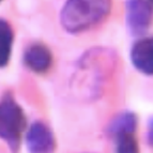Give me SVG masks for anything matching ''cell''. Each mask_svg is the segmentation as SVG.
<instances>
[{"label": "cell", "mask_w": 153, "mask_h": 153, "mask_svg": "<svg viewBox=\"0 0 153 153\" xmlns=\"http://www.w3.org/2000/svg\"><path fill=\"white\" fill-rule=\"evenodd\" d=\"M110 9L111 0H66L60 21L68 32L79 33L101 23Z\"/></svg>", "instance_id": "obj_1"}, {"label": "cell", "mask_w": 153, "mask_h": 153, "mask_svg": "<svg viewBox=\"0 0 153 153\" xmlns=\"http://www.w3.org/2000/svg\"><path fill=\"white\" fill-rule=\"evenodd\" d=\"M25 128L26 117L21 106L12 97H4L0 102V138L15 150Z\"/></svg>", "instance_id": "obj_2"}, {"label": "cell", "mask_w": 153, "mask_h": 153, "mask_svg": "<svg viewBox=\"0 0 153 153\" xmlns=\"http://www.w3.org/2000/svg\"><path fill=\"white\" fill-rule=\"evenodd\" d=\"M125 19L132 36L145 34L152 25L153 9L148 0H126Z\"/></svg>", "instance_id": "obj_3"}, {"label": "cell", "mask_w": 153, "mask_h": 153, "mask_svg": "<svg viewBox=\"0 0 153 153\" xmlns=\"http://www.w3.org/2000/svg\"><path fill=\"white\" fill-rule=\"evenodd\" d=\"M26 143L30 153H54L56 149V139L51 130L40 121L28 128Z\"/></svg>", "instance_id": "obj_4"}, {"label": "cell", "mask_w": 153, "mask_h": 153, "mask_svg": "<svg viewBox=\"0 0 153 153\" xmlns=\"http://www.w3.org/2000/svg\"><path fill=\"white\" fill-rule=\"evenodd\" d=\"M131 60L139 72L153 75V36L143 38L133 45Z\"/></svg>", "instance_id": "obj_5"}, {"label": "cell", "mask_w": 153, "mask_h": 153, "mask_svg": "<svg viewBox=\"0 0 153 153\" xmlns=\"http://www.w3.org/2000/svg\"><path fill=\"white\" fill-rule=\"evenodd\" d=\"M26 65L36 73H44L48 71L53 63L51 53L45 45L40 43L29 46L24 57Z\"/></svg>", "instance_id": "obj_6"}, {"label": "cell", "mask_w": 153, "mask_h": 153, "mask_svg": "<svg viewBox=\"0 0 153 153\" xmlns=\"http://www.w3.org/2000/svg\"><path fill=\"white\" fill-rule=\"evenodd\" d=\"M138 125V119L132 111H124L112 119L108 126L109 135L115 136L120 133H136Z\"/></svg>", "instance_id": "obj_7"}, {"label": "cell", "mask_w": 153, "mask_h": 153, "mask_svg": "<svg viewBox=\"0 0 153 153\" xmlns=\"http://www.w3.org/2000/svg\"><path fill=\"white\" fill-rule=\"evenodd\" d=\"M13 44V30L9 23L0 19V68L8 64Z\"/></svg>", "instance_id": "obj_8"}, {"label": "cell", "mask_w": 153, "mask_h": 153, "mask_svg": "<svg viewBox=\"0 0 153 153\" xmlns=\"http://www.w3.org/2000/svg\"><path fill=\"white\" fill-rule=\"evenodd\" d=\"M136 133H120L112 136L115 140L116 153H140Z\"/></svg>", "instance_id": "obj_9"}, {"label": "cell", "mask_w": 153, "mask_h": 153, "mask_svg": "<svg viewBox=\"0 0 153 153\" xmlns=\"http://www.w3.org/2000/svg\"><path fill=\"white\" fill-rule=\"evenodd\" d=\"M147 138H148L149 145L153 147V118L150 120V122H149L148 133H147Z\"/></svg>", "instance_id": "obj_10"}, {"label": "cell", "mask_w": 153, "mask_h": 153, "mask_svg": "<svg viewBox=\"0 0 153 153\" xmlns=\"http://www.w3.org/2000/svg\"><path fill=\"white\" fill-rule=\"evenodd\" d=\"M150 1H151V2H152V3H153V0H150Z\"/></svg>", "instance_id": "obj_11"}, {"label": "cell", "mask_w": 153, "mask_h": 153, "mask_svg": "<svg viewBox=\"0 0 153 153\" xmlns=\"http://www.w3.org/2000/svg\"><path fill=\"white\" fill-rule=\"evenodd\" d=\"M0 1H1V0H0Z\"/></svg>", "instance_id": "obj_12"}]
</instances>
